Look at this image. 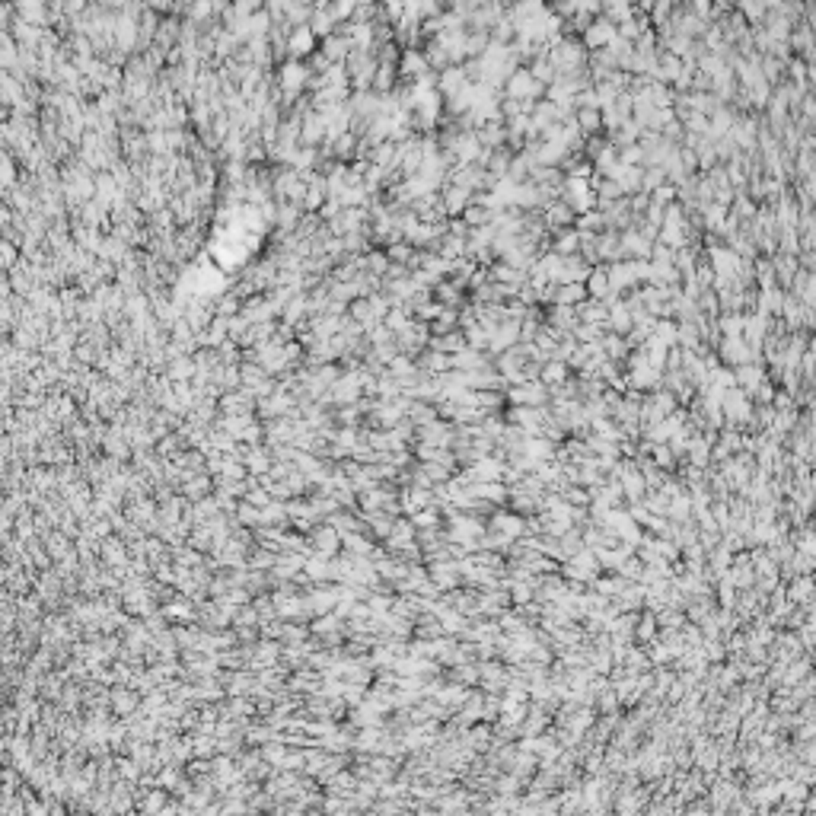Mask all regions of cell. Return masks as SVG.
<instances>
[{
    "mask_svg": "<svg viewBox=\"0 0 816 816\" xmlns=\"http://www.w3.org/2000/svg\"><path fill=\"white\" fill-rule=\"evenodd\" d=\"M549 48H552V52H545V58H549V64L555 68V74L581 70V64H583V45H581V42L561 36L558 42H552Z\"/></svg>",
    "mask_w": 816,
    "mask_h": 816,
    "instance_id": "obj_1",
    "label": "cell"
},
{
    "mask_svg": "<svg viewBox=\"0 0 816 816\" xmlns=\"http://www.w3.org/2000/svg\"><path fill=\"white\" fill-rule=\"evenodd\" d=\"M606 278H609L612 294H628V290L638 288V274H635V258H615V262H606Z\"/></svg>",
    "mask_w": 816,
    "mask_h": 816,
    "instance_id": "obj_2",
    "label": "cell"
},
{
    "mask_svg": "<svg viewBox=\"0 0 816 816\" xmlns=\"http://www.w3.org/2000/svg\"><path fill=\"white\" fill-rule=\"evenodd\" d=\"M542 90H545V86L536 84V80H533V74H529V70H520V68H517L514 74L504 80L507 99H526V102H536V99L542 96Z\"/></svg>",
    "mask_w": 816,
    "mask_h": 816,
    "instance_id": "obj_3",
    "label": "cell"
},
{
    "mask_svg": "<svg viewBox=\"0 0 816 816\" xmlns=\"http://www.w3.org/2000/svg\"><path fill=\"white\" fill-rule=\"evenodd\" d=\"M485 526H488V533H498V536L510 539V542L526 536V517L517 514V510H498Z\"/></svg>",
    "mask_w": 816,
    "mask_h": 816,
    "instance_id": "obj_4",
    "label": "cell"
},
{
    "mask_svg": "<svg viewBox=\"0 0 816 816\" xmlns=\"http://www.w3.org/2000/svg\"><path fill=\"white\" fill-rule=\"evenodd\" d=\"M718 357L724 361V367H740V363L759 361V351H753L743 338H721L718 341Z\"/></svg>",
    "mask_w": 816,
    "mask_h": 816,
    "instance_id": "obj_5",
    "label": "cell"
},
{
    "mask_svg": "<svg viewBox=\"0 0 816 816\" xmlns=\"http://www.w3.org/2000/svg\"><path fill=\"white\" fill-rule=\"evenodd\" d=\"M615 36H619L615 23H612V19H606V16H599V19H593V23L583 26L581 45H583V48H590V52H599V48H606Z\"/></svg>",
    "mask_w": 816,
    "mask_h": 816,
    "instance_id": "obj_6",
    "label": "cell"
},
{
    "mask_svg": "<svg viewBox=\"0 0 816 816\" xmlns=\"http://www.w3.org/2000/svg\"><path fill=\"white\" fill-rule=\"evenodd\" d=\"M517 341H520V322H514V319H501V322L494 325L492 338H488V354H501V351L514 348Z\"/></svg>",
    "mask_w": 816,
    "mask_h": 816,
    "instance_id": "obj_7",
    "label": "cell"
},
{
    "mask_svg": "<svg viewBox=\"0 0 816 816\" xmlns=\"http://www.w3.org/2000/svg\"><path fill=\"white\" fill-rule=\"evenodd\" d=\"M583 288H587V297H593V300H603L606 306H609L612 300H619V294H612V288H609L606 265H593V268H590L587 281H583Z\"/></svg>",
    "mask_w": 816,
    "mask_h": 816,
    "instance_id": "obj_8",
    "label": "cell"
},
{
    "mask_svg": "<svg viewBox=\"0 0 816 816\" xmlns=\"http://www.w3.org/2000/svg\"><path fill=\"white\" fill-rule=\"evenodd\" d=\"M641 169L644 166H625V163H615L606 179L615 182V185L622 189V195H638V191H641Z\"/></svg>",
    "mask_w": 816,
    "mask_h": 816,
    "instance_id": "obj_9",
    "label": "cell"
},
{
    "mask_svg": "<svg viewBox=\"0 0 816 816\" xmlns=\"http://www.w3.org/2000/svg\"><path fill=\"white\" fill-rule=\"evenodd\" d=\"M472 195H476V191H469V189H462V185H453V182H446L444 195H440L444 214H446V217H460L462 207H466V204L472 201Z\"/></svg>",
    "mask_w": 816,
    "mask_h": 816,
    "instance_id": "obj_10",
    "label": "cell"
},
{
    "mask_svg": "<svg viewBox=\"0 0 816 816\" xmlns=\"http://www.w3.org/2000/svg\"><path fill=\"white\" fill-rule=\"evenodd\" d=\"M650 246H654V242L644 240L638 230H625V233H619V256L622 258H648Z\"/></svg>",
    "mask_w": 816,
    "mask_h": 816,
    "instance_id": "obj_11",
    "label": "cell"
},
{
    "mask_svg": "<svg viewBox=\"0 0 816 816\" xmlns=\"http://www.w3.org/2000/svg\"><path fill=\"white\" fill-rule=\"evenodd\" d=\"M542 211H545L542 214V223L552 230V233H558V230H565V227H571V223H574V211H571L565 201H549Z\"/></svg>",
    "mask_w": 816,
    "mask_h": 816,
    "instance_id": "obj_12",
    "label": "cell"
},
{
    "mask_svg": "<svg viewBox=\"0 0 816 816\" xmlns=\"http://www.w3.org/2000/svg\"><path fill=\"white\" fill-rule=\"evenodd\" d=\"M450 363H453V370H485V367H492L488 363V354L485 351H476V348H469V345H462L456 354H450Z\"/></svg>",
    "mask_w": 816,
    "mask_h": 816,
    "instance_id": "obj_13",
    "label": "cell"
},
{
    "mask_svg": "<svg viewBox=\"0 0 816 816\" xmlns=\"http://www.w3.org/2000/svg\"><path fill=\"white\" fill-rule=\"evenodd\" d=\"M762 379H769V373L762 370V363L753 361V363H740V367H733V383L740 386L743 393H749V389H756Z\"/></svg>",
    "mask_w": 816,
    "mask_h": 816,
    "instance_id": "obj_14",
    "label": "cell"
},
{
    "mask_svg": "<svg viewBox=\"0 0 816 816\" xmlns=\"http://www.w3.org/2000/svg\"><path fill=\"white\" fill-rule=\"evenodd\" d=\"M466 84H469L466 68H456V64H450V68H444V70H440V77H437V93H440V96H456V93H460Z\"/></svg>",
    "mask_w": 816,
    "mask_h": 816,
    "instance_id": "obj_15",
    "label": "cell"
},
{
    "mask_svg": "<svg viewBox=\"0 0 816 816\" xmlns=\"http://www.w3.org/2000/svg\"><path fill=\"white\" fill-rule=\"evenodd\" d=\"M581 322L577 319V310L574 306H561V303H552V310H549V329H555L558 335H571V329Z\"/></svg>",
    "mask_w": 816,
    "mask_h": 816,
    "instance_id": "obj_16",
    "label": "cell"
},
{
    "mask_svg": "<svg viewBox=\"0 0 816 816\" xmlns=\"http://www.w3.org/2000/svg\"><path fill=\"white\" fill-rule=\"evenodd\" d=\"M781 300H785V294H781L775 284H771V288H759V294H753V306H756L762 316H778Z\"/></svg>",
    "mask_w": 816,
    "mask_h": 816,
    "instance_id": "obj_17",
    "label": "cell"
},
{
    "mask_svg": "<svg viewBox=\"0 0 816 816\" xmlns=\"http://www.w3.org/2000/svg\"><path fill=\"white\" fill-rule=\"evenodd\" d=\"M427 58H424V52H418V48H408L405 54H402V61H399V74L402 77H408V80H415V77H421V74H427Z\"/></svg>",
    "mask_w": 816,
    "mask_h": 816,
    "instance_id": "obj_18",
    "label": "cell"
},
{
    "mask_svg": "<svg viewBox=\"0 0 816 816\" xmlns=\"http://www.w3.org/2000/svg\"><path fill=\"white\" fill-rule=\"evenodd\" d=\"M462 345H466L462 329H450V332H440V335H434V338H427V348L444 351V354H456Z\"/></svg>",
    "mask_w": 816,
    "mask_h": 816,
    "instance_id": "obj_19",
    "label": "cell"
},
{
    "mask_svg": "<svg viewBox=\"0 0 816 816\" xmlns=\"http://www.w3.org/2000/svg\"><path fill=\"white\" fill-rule=\"evenodd\" d=\"M619 482H622V494H625L628 504H635V501H641L644 494H648V482H644V476L638 472V466L631 469V472H625Z\"/></svg>",
    "mask_w": 816,
    "mask_h": 816,
    "instance_id": "obj_20",
    "label": "cell"
},
{
    "mask_svg": "<svg viewBox=\"0 0 816 816\" xmlns=\"http://www.w3.org/2000/svg\"><path fill=\"white\" fill-rule=\"evenodd\" d=\"M469 698V686H462V682H450V686H440L437 696H434V702H440L444 708H460L462 702Z\"/></svg>",
    "mask_w": 816,
    "mask_h": 816,
    "instance_id": "obj_21",
    "label": "cell"
},
{
    "mask_svg": "<svg viewBox=\"0 0 816 816\" xmlns=\"http://www.w3.org/2000/svg\"><path fill=\"white\" fill-rule=\"evenodd\" d=\"M574 125L581 128L583 137H593L603 131V118H599V109H574Z\"/></svg>",
    "mask_w": 816,
    "mask_h": 816,
    "instance_id": "obj_22",
    "label": "cell"
},
{
    "mask_svg": "<svg viewBox=\"0 0 816 816\" xmlns=\"http://www.w3.org/2000/svg\"><path fill=\"white\" fill-rule=\"evenodd\" d=\"M567 373H571V367H567L565 361H555V357H549V361L539 367V383L545 386H555V383H565Z\"/></svg>",
    "mask_w": 816,
    "mask_h": 816,
    "instance_id": "obj_23",
    "label": "cell"
},
{
    "mask_svg": "<svg viewBox=\"0 0 816 816\" xmlns=\"http://www.w3.org/2000/svg\"><path fill=\"white\" fill-rule=\"evenodd\" d=\"M599 348H603V354L609 357V361H622V357L631 351L625 345V338H622V335H615V332H603V335H599Z\"/></svg>",
    "mask_w": 816,
    "mask_h": 816,
    "instance_id": "obj_24",
    "label": "cell"
},
{
    "mask_svg": "<svg viewBox=\"0 0 816 816\" xmlns=\"http://www.w3.org/2000/svg\"><path fill=\"white\" fill-rule=\"evenodd\" d=\"M581 300H587V288L583 284H558L555 288V300L552 303H561V306H577Z\"/></svg>",
    "mask_w": 816,
    "mask_h": 816,
    "instance_id": "obj_25",
    "label": "cell"
},
{
    "mask_svg": "<svg viewBox=\"0 0 816 816\" xmlns=\"http://www.w3.org/2000/svg\"><path fill=\"white\" fill-rule=\"evenodd\" d=\"M574 230H583V233H603V230H606L603 211H599V207H593V211L574 214Z\"/></svg>",
    "mask_w": 816,
    "mask_h": 816,
    "instance_id": "obj_26",
    "label": "cell"
},
{
    "mask_svg": "<svg viewBox=\"0 0 816 816\" xmlns=\"http://www.w3.org/2000/svg\"><path fill=\"white\" fill-rule=\"evenodd\" d=\"M555 252L558 256H577L581 252V233L577 230H558L555 233Z\"/></svg>",
    "mask_w": 816,
    "mask_h": 816,
    "instance_id": "obj_27",
    "label": "cell"
},
{
    "mask_svg": "<svg viewBox=\"0 0 816 816\" xmlns=\"http://www.w3.org/2000/svg\"><path fill=\"white\" fill-rule=\"evenodd\" d=\"M657 619H654V612H648V615H638V622H635V635H631V641H638V644H648V641H654L657 638Z\"/></svg>",
    "mask_w": 816,
    "mask_h": 816,
    "instance_id": "obj_28",
    "label": "cell"
},
{
    "mask_svg": "<svg viewBox=\"0 0 816 816\" xmlns=\"http://www.w3.org/2000/svg\"><path fill=\"white\" fill-rule=\"evenodd\" d=\"M650 460H654V466L664 469V472H676V466H680V460L673 456V450L666 444H650Z\"/></svg>",
    "mask_w": 816,
    "mask_h": 816,
    "instance_id": "obj_29",
    "label": "cell"
},
{
    "mask_svg": "<svg viewBox=\"0 0 816 816\" xmlns=\"http://www.w3.org/2000/svg\"><path fill=\"white\" fill-rule=\"evenodd\" d=\"M408 520H411L415 529H434V526H440V510H437V504L421 507V510H415Z\"/></svg>",
    "mask_w": 816,
    "mask_h": 816,
    "instance_id": "obj_30",
    "label": "cell"
},
{
    "mask_svg": "<svg viewBox=\"0 0 816 816\" xmlns=\"http://www.w3.org/2000/svg\"><path fill=\"white\" fill-rule=\"evenodd\" d=\"M714 329L724 332V338H740L743 335V313H727V316H721L718 322H714Z\"/></svg>",
    "mask_w": 816,
    "mask_h": 816,
    "instance_id": "obj_31",
    "label": "cell"
},
{
    "mask_svg": "<svg viewBox=\"0 0 816 816\" xmlns=\"http://www.w3.org/2000/svg\"><path fill=\"white\" fill-rule=\"evenodd\" d=\"M460 217L466 220V227H482V223H488V217H492V211H485L482 204L469 201L466 207H462V214H460Z\"/></svg>",
    "mask_w": 816,
    "mask_h": 816,
    "instance_id": "obj_32",
    "label": "cell"
},
{
    "mask_svg": "<svg viewBox=\"0 0 816 816\" xmlns=\"http://www.w3.org/2000/svg\"><path fill=\"white\" fill-rule=\"evenodd\" d=\"M529 74H533V80H536V84H542V86H549V84L555 80V68L549 64V58H545V54H539L536 64H533V70H529Z\"/></svg>",
    "mask_w": 816,
    "mask_h": 816,
    "instance_id": "obj_33",
    "label": "cell"
},
{
    "mask_svg": "<svg viewBox=\"0 0 816 816\" xmlns=\"http://www.w3.org/2000/svg\"><path fill=\"white\" fill-rule=\"evenodd\" d=\"M440 310H444V303H437V300H424V303H418V306H411L418 322H427V325L440 316Z\"/></svg>",
    "mask_w": 816,
    "mask_h": 816,
    "instance_id": "obj_34",
    "label": "cell"
},
{
    "mask_svg": "<svg viewBox=\"0 0 816 816\" xmlns=\"http://www.w3.org/2000/svg\"><path fill=\"white\" fill-rule=\"evenodd\" d=\"M641 567H644V561L638 558V552H635V555H628V558H622V565L615 567V574H622L625 581H638V577H641Z\"/></svg>",
    "mask_w": 816,
    "mask_h": 816,
    "instance_id": "obj_35",
    "label": "cell"
},
{
    "mask_svg": "<svg viewBox=\"0 0 816 816\" xmlns=\"http://www.w3.org/2000/svg\"><path fill=\"white\" fill-rule=\"evenodd\" d=\"M424 58H427V68H431V70H444V68H450V58H446V52L437 45V42H431V45L424 48Z\"/></svg>",
    "mask_w": 816,
    "mask_h": 816,
    "instance_id": "obj_36",
    "label": "cell"
},
{
    "mask_svg": "<svg viewBox=\"0 0 816 816\" xmlns=\"http://www.w3.org/2000/svg\"><path fill=\"white\" fill-rule=\"evenodd\" d=\"M619 163H625V166H644V150L641 144H628V147H619Z\"/></svg>",
    "mask_w": 816,
    "mask_h": 816,
    "instance_id": "obj_37",
    "label": "cell"
},
{
    "mask_svg": "<svg viewBox=\"0 0 816 816\" xmlns=\"http://www.w3.org/2000/svg\"><path fill=\"white\" fill-rule=\"evenodd\" d=\"M418 469H421L424 476L431 478V485H440V482H446V478H450V472H453V469H446V466H440V462H431V460H427V462H421V466H418Z\"/></svg>",
    "mask_w": 816,
    "mask_h": 816,
    "instance_id": "obj_38",
    "label": "cell"
},
{
    "mask_svg": "<svg viewBox=\"0 0 816 816\" xmlns=\"http://www.w3.org/2000/svg\"><path fill=\"white\" fill-rule=\"evenodd\" d=\"M648 198H650L654 204H664V207H666V204H673L680 195H676V185H670V182H660V185H657L654 191H650Z\"/></svg>",
    "mask_w": 816,
    "mask_h": 816,
    "instance_id": "obj_39",
    "label": "cell"
},
{
    "mask_svg": "<svg viewBox=\"0 0 816 816\" xmlns=\"http://www.w3.org/2000/svg\"><path fill=\"white\" fill-rule=\"evenodd\" d=\"M466 737H469V746H472V749H488V746H492V730H488V727H482V724L472 727Z\"/></svg>",
    "mask_w": 816,
    "mask_h": 816,
    "instance_id": "obj_40",
    "label": "cell"
},
{
    "mask_svg": "<svg viewBox=\"0 0 816 816\" xmlns=\"http://www.w3.org/2000/svg\"><path fill=\"white\" fill-rule=\"evenodd\" d=\"M597 711H599V714H612V711H619V698H615L612 686H606L603 692L597 696Z\"/></svg>",
    "mask_w": 816,
    "mask_h": 816,
    "instance_id": "obj_41",
    "label": "cell"
},
{
    "mask_svg": "<svg viewBox=\"0 0 816 816\" xmlns=\"http://www.w3.org/2000/svg\"><path fill=\"white\" fill-rule=\"evenodd\" d=\"M488 45V32H476V36H466V58H478Z\"/></svg>",
    "mask_w": 816,
    "mask_h": 816,
    "instance_id": "obj_42",
    "label": "cell"
},
{
    "mask_svg": "<svg viewBox=\"0 0 816 816\" xmlns=\"http://www.w3.org/2000/svg\"><path fill=\"white\" fill-rule=\"evenodd\" d=\"M393 74H395L393 64H383V68H377V74H373V77H377V80H373V84H377V90H383V93L393 90Z\"/></svg>",
    "mask_w": 816,
    "mask_h": 816,
    "instance_id": "obj_43",
    "label": "cell"
},
{
    "mask_svg": "<svg viewBox=\"0 0 816 816\" xmlns=\"http://www.w3.org/2000/svg\"><path fill=\"white\" fill-rule=\"evenodd\" d=\"M520 785H523L520 775H504V778L498 781V794H504V797H514V794L520 791Z\"/></svg>",
    "mask_w": 816,
    "mask_h": 816,
    "instance_id": "obj_44",
    "label": "cell"
},
{
    "mask_svg": "<svg viewBox=\"0 0 816 816\" xmlns=\"http://www.w3.org/2000/svg\"><path fill=\"white\" fill-rule=\"evenodd\" d=\"M310 45H313V36L306 29H300L294 36V42H290V48H294V54H303V52H310Z\"/></svg>",
    "mask_w": 816,
    "mask_h": 816,
    "instance_id": "obj_45",
    "label": "cell"
},
{
    "mask_svg": "<svg viewBox=\"0 0 816 816\" xmlns=\"http://www.w3.org/2000/svg\"><path fill=\"white\" fill-rule=\"evenodd\" d=\"M644 217H648L650 227H660V223H664V204H654V201H650L648 207H644Z\"/></svg>",
    "mask_w": 816,
    "mask_h": 816,
    "instance_id": "obj_46",
    "label": "cell"
},
{
    "mask_svg": "<svg viewBox=\"0 0 816 816\" xmlns=\"http://www.w3.org/2000/svg\"><path fill=\"white\" fill-rule=\"evenodd\" d=\"M367 265H370V272H386V265H389V258L383 256V252H370V258H367Z\"/></svg>",
    "mask_w": 816,
    "mask_h": 816,
    "instance_id": "obj_47",
    "label": "cell"
},
{
    "mask_svg": "<svg viewBox=\"0 0 816 816\" xmlns=\"http://www.w3.org/2000/svg\"><path fill=\"white\" fill-rule=\"evenodd\" d=\"M345 542L351 545V549H357V552H370V542H363V539H354V536H348Z\"/></svg>",
    "mask_w": 816,
    "mask_h": 816,
    "instance_id": "obj_48",
    "label": "cell"
},
{
    "mask_svg": "<svg viewBox=\"0 0 816 816\" xmlns=\"http://www.w3.org/2000/svg\"><path fill=\"white\" fill-rule=\"evenodd\" d=\"M718 7H721V10H730V7H733V0H718Z\"/></svg>",
    "mask_w": 816,
    "mask_h": 816,
    "instance_id": "obj_49",
    "label": "cell"
}]
</instances>
